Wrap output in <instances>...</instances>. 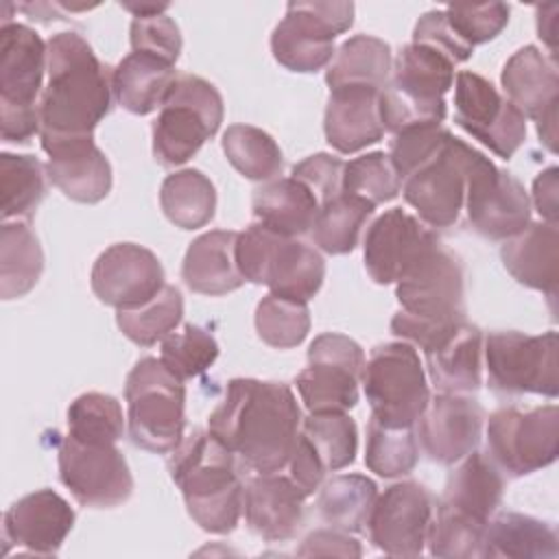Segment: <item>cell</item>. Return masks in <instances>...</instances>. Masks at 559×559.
Listing matches in <instances>:
<instances>
[{"label": "cell", "instance_id": "1", "mask_svg": "<svg viewBox=\"0 0 559 559\" xmlns=\"http://www.w3.org/2000/svg\"><path fill=\"white\" fill-rule=\"evenodd\" d=\"M301 411L288 384L253 378L227 382L207 430L258 474L280 472L297 443Z\"/></svg>", "mask_w": 559, "mask_h": 559}, {"label": "cell", "instance_id": "2", "mask_svg": "<svg viewBox=\"0 0 559 559\" xmlns=\"http://www.w3.org/2000/svg\"><path fill=\"white\" fill-rule=\"evenodd\" d=\"M48 85L39 100V140L46 153L94 140L96 124L109 114L114 70L72 31L48 39Z\"/></svg>", "mask_w": 559, "mask_h": 559}, {"label": "cell", "instance_id": "3", "mask_svg": "<svg viewBox=\"0 0 559 559\" xmlns=\"http://www.w3.org/2000/svg\"><path fill=\"white\" fill-rule=\"evenodd\" d=\"M402 306L391 332L424 354L439 347L465 323L463 264L441 242L426 249L395 282Z\"/></svg>", "mask_w": 559, "mask_h": 559}, {"label": "cell", "instance_id": "4", "mask_svg": "<svg viewBox=\"0 0 559 559\" xmlns=\"http://www.w3.org/2000/svg\"><path fill=\"white\" fill-rule=\"evenodd\" d=\"M168 472L188 515L207 533H231L242 513L245 487L229 452L210 430H192L170 452Z\"/></svg>", "mask_w": 559, "mask_h": 559}, {"label": "cell", "instance_id": "5", "mask_svg": "<svg viewBox=\"0 0 559 559\" xmlns=\"http://www.w3.org/2000/svg\"><path fill=\"white\" fill-rule=\"evenodd\" d=\"M454 83V63L421 44H406L393 66V76L380 90V118L384 131L400 133L411 127L441 124L445 92Z\"/></svg>", "mask_w": 559, "mask_h": 559}, {"label": "cell", "instance_id": "6", "mask_svg": "<svg viewBox=\"0 0 559 559\" xmlns=\"http://www.w3.org/2000/svg\"><path fill=\"white\" fill-rule=\"evenodd\" d=\"M48 44L26 24L0 26V133L4 142L24 144L39 133V103Z\"/></svg>", "mask_w": 559, "mask_h": 559}, {"label": "cell", "instance_id": "7", "mask_svg": "<svg viewBox=\"0 0 559 559\" xmlns=\"http://www.w3.org/2000/svg\"><path fill=\"white\" fill-rule=\"evenodd\" d=\"M234 255L245 282L264 284L275 295L306 304L319 293L325 277V262L314 247L275 234L260 223L238 234Z\"/></svg>", "mask_w": 559, "mask_h": 559}, {"label": "cell", "instance_id": "8", "mask_svg": "<svg viewBox=\"0 0 559 559\" xmlns=\"http://www.w3.org/2000/svg\"><path fill=\"white\" fill-rule=\"evenodd\" d=\"M131 441L155 454H170L183 439L186 386L162 358L135 362L124 382Z\"/></svg>", "mask_w": 559, "mask_h": 559}, {"label": "cell", "instance_id": "9", "mask_svg": "<svg viewBox=\"0 0 559 559\" xmlns=\"http://www.w3.org/2000/svg\"><path fill=\"white\" fill-rule=\"evenodd\" d=\"M223 122L218 90L194 74H177L153 122V155L162 166L188 162Z\"/></svg>", "mask_w": 559, "mask_h": 559}, {"label": "cell", "instance_id": "10", "mask_svg": "<svg viewBox=\"0 0 559 559\" xmlns=\"http://www.w3.org/2000/svg\"><path fill=\"white\" fill-rule=\"evenodd\" d=\"M362 386L371 417L384 426L413 428L430 400L419 354L406 341L373 347L362 369Z\"/></svg>", "mask_w": 559, "mask_h": 559}, {"label": "cell", "instance_id": "11", "mask_svg": "<svg viewBox=\"0 0 559 559\" xmlns=\"http://www.w3.org/2000/svg\"><path fill=\"white\" fill-rule=\"evenodd\" d=\"M354 24V2H288L273 28L271 52L290 72H317L334 57V39Z\"/></svg>", "mask_w": 559, "mask_h": 559}, {"label": "cell", "instance_id": "12", "mask_svg": "<svg viewBox=\"0 0 559 559\" xmlns=\"http://www.w3.org/2000/svg\"><path fill=\"white\" fill-rule=\"evenodd\" d=\"M489 386L504 395L539 393L557 397V332L524 334L498 330L485 338Z\"/></svg>", "mask_w": 559, "mask_h": 559}, {"label": "cell", "instance_id": "13", "mask_svg": "<svg viewBox=\"0 0 559 559\" xmlns=\"http://www.w3.org/2000/svg\"><path fill=\"white\" fill-rule=\"evenodd\" d=\"M489 459L511 476L548 467L559 454V408H498L487 424Z\"/></svg>", "mask_w": 559, "mask_h": 559}, {"label": "cell", "instance_id": "14", "mask_svg": "<svg viewBox=\"0 0 559 559\" xmlns=\"http://www.w3.org/2000/svg\"><path fill=\"white\" fill-rule=\"evenodd\" d=\"M362 347L338 332L319 334L308 347V367L295 384L310 413H347L358 402L362 380Z\"/></svg>", "mask_w": 559, "mask_h": 559}, {"label": "cell", "instance_id": "15", "mask_svg": "<svg viewBox=\"0 0 559 559\" xmlns=\"http://www.w3.org/2000/svg\"><path fill=\"white\" fill-rule=\"evenodd\" d=\"M476 153V148L450 133L443 146L404 179L402 194L426 225L450 227L459 221L465 205L467 173Z\"/></svg>", "mask_w": 559, "mask_h": 559}, {"label": "cell", "instance_id": "16", "mask_svg": "<svg viewBox=\"0 0 559 559\" xmlns=\"http://www.w3.org/2000/svg\"><path fill=\"white\" fill-rule=\"evenodd\" d=\"M454 120L502 159L513 157L526 140L522 111L509 98H502L491 81L469 70L456 74Z\"/></svg>", "mask_w": 559, "mask_h": 559}, {"label": "cell", "instance_id": "17", "mask_svg": "<svg viewBox=\"0 0 559 559\" xmlns=\"http://www.w3.org/2000/svg\"><path fill=\"white\" fill-rule=\"evenodd\" d=\"M59 478L76 502L111 509L129 500L133 476L116 443H83L70 435L59 443Z\"/></svg>", "mask_w": 559, "mask_h": 559}, {"label": "cell", "instance_id": "18", "mask_svg": "<svg viewBox=\"0 0 559 559\" xmlns=\"http://www.w3.org/2000/svg\"><path fill=\"white\" fill-rule=\"evenodd\" d=\"M465 210L474 231L489 240H507L531 223L524 186L483 153H476L467 173Z\"/></svg>", "mask_w": 559, "mask_h": 559}, {"label": "cell", "instance_id": "19", "mask_svg": "<svg viewBox=\"0 0 559 559\" xmlns=\"http://www.w3.org/2000/svg\"><path fill=\"white\" fill-rule=\"evenodd\" d=\"M435 504L430 491L404 480L384 489L369 513V539L376 548L393 557H419L432 524Z\"/></svg>", "mask_w": 559, "mask_h": 559}, {"label": "cell", "instance_id": "20", "mask_svg": "<svg viewBox=\"0 0 559 559\" xmlns=\"http://www.w3.org/2000/svg\"><path fill=\"white\" fill-rule=\"evenodd\" d=\"M500 81L509 100L522 111V116L537 122L542 144L555 153L559 105L557 61L546 57L537 46H524L507 59Z\"/></svg>", "mask_w": 559, "mask_h": 559}, {"label": "cell", "instance_id": "21", "mask_svg": "<svg viewBox=\"0 0 559 559\" xmlns=\"http://www.w3.org/2000/svg\"><path fill=\"white\" fill-rule=\"evenodd\" d=\"M94 295L116 310L138 308L164 288V269L157 255L135 242H118L105 249L92 266Z\"/></svg>", "mask_w": 559, "mask_h": 559}, {"label": "cell", "instance_id": "22", "mask_svg": "<svg viewBox=\"0 0 559 559\" xmlns=\"http://www.w3.org/2000/svg\"><path fill=\"white\" fill-rule=\"evenodd\" d=\"M483 406L459 393H439L419 415L417 439L424 454L439 465H454L476 450L483 435Z\"/></svg>", "mask_w": 559, "mask_h": 559}, {"label": "cell", "instance_id": "23", "mask_svg": "<svg viewBox=\"0 0 559 559\" xmlns=\"http://www.w3.org/2000/svg\"><path fill=\"white\" fill-rule=\"evenodd\" d=\"M439 238L402 207L386 210L367 229L365 269L376 284H395L400 275Z\"/></svg>", "mask_w": 559, "mask_h": 559}, {"label": "cell", "instance_id": "24", "mask_svg": "<svg viewBox=\"0 0 559 559\" xmlns=\"http://www.w3.org/2000/svg\"><path fill=\"white\" fill-rule=\"evenodd\" d=\"M72 526L74 509L66 498L52 489L33 491L4 513V550L15 544L35 555H57Z\"/></svg>", "mask_w": 559, "mask_h": 559}, {"label": "cell", "instance_id": "25", "mask_svg": "<svg viewBox=\"0 0 559 559\" xmlns=\"http://www.w3.org/2000/svg\"><path fill=\"white\" fill-rule=\"evenodd\" d=\"M306 493L282 474L269 472L247 480L242 509L249 528L266 542H284L304 524Z\"/></svg>", "mask_w": 559, "mask_h": 559}, {"label": "cell", "instance_id": "26", "mask_svg": "<svg viewBox=\"0 0 559 559\" xmlns=\"http://www.w3.org/2000/svg\"><path fill=\"white\" fill-rule=\"evenodd\" d=\"M325 140L338 153H356L384 135L380 118V90L347 85L330 90L323 116Z\"/></svg>", "mask_w": 559, "mask_h": 559}, {"label": "cell", "instance_id": "27", "mask_svg": "<svg viewBox=\"0 0 559 559\" xmlns=\"http://www.w3.org/2000/svg\"><path fill=\"white\" fill-rule=\"evenodd\" d=\"M502 491L504 480L496 463L487 454L474 450L463 456L459 467L448 476L437 509L487 526L502 500Z\"/></svg>", "mask_w": 559, "mask_h": 559}, {"label": "cell", "instance_id": "28", "mask_svg": "<svg viewBox=\"0 0 559 559\" xmlns=\"http://www.w3.org/2000/svg\"><path fill=\"white\" fill-rule=\"evenodd\" d=\"M500 258L504 269L520 284L542 290L550 301L559 284V234L552 223H528L522 231L507 238Z\"/></svg>", "mask_w": 559, "mask_h": 559}, {"label": "cell", "instance_id": "29", "mask_svg": "<svg viewBox=\"0 0 559 559\" xmlns=\"http://www.w3.org/2000/svg\"><path fill=\"white\" fill-rule=\"evenodd\" d=\"M236 238L238 231L212 229L190 242L181 266V280L190 290L216 297L245 284L234 255Z\"/></svg>", "mask_w": 559, "mask_h": 559}, {"label": "cell", "instance_id": "30", "mask_svg": "<svg viewBox=\"0 0 559 559\" xmlns=\"http://www.w3.org/2000/svg\"><path fill=\"white\" fill-rule=\"evenodd\" d=\"M48 179L72 201L98 203L111 190V166L94 140L72 142L48 153Z\"/></svg>", "mask_w": 559, "mask_h": 559}, {"label": "cell", "instance_id": "31", "mask_svg": "<svg viewBox=\"0 0 559 559\" xmlns=\"http://www.w3.org/2000/svg\"><path fill=\"white\" fill-rule=\"evenodd\" d=\"M428 376L441 393H472L483 384V332L467 321L426 352Z\"/></svg>", "mask_w": 559, "mask_h": 559}, {"label": "cell", "instance_id": "32", "mask_svg": "<svg viewBox=\"0 0 559 559\" xmlns=\"http://www.w3.org/2000/svg\"><path fill=\"white\" fill-rule=\"evenodd\" d=\"M251 207L260 225L295 238L312 229L321 205L308 186L295 177H280L255 190Z\"/></svg>", "mask_w": 559, "mask_h": 559}, {"label": "cell", "instance_id": "33", "mask_svg": "<svg viewBox=\"0 0 559 559\" xmlns=\"http://www.w3.org/2000/svg\"><path fill=\"white\" fill-rule=\"evenodd\" d=\"M175 79L173 63L146 52H129L114 68V96L127 111L146 116L162 107Z\"/></svg>", "mask_w": 559, "mask_h": 559}, {"label": "cell", "instance_id": "34", "mask_svg": "<svg viewBox=\"0 0 559 559\" xmlns=\"http://www.w3.org/2000/svg\"><path fill=\"white\" fill-rule=\"evenodd\" d=\"M559 537L550 522L524 513H500L487 522L483 557L557 559Z\"/></svg>", "mask_w": 559, "mask_h": 559}, {"label": "cell", "instance_id": "35", "mask_svg": "<svg viewBox=\"0 0 559 559\" xmlns=\"http://www.w3.org/2000/svg\"><path fill=\"white\" fill-rule=\"evenodd\" d=\"M391 46L373 35H354L334 52V61L325 70L330 90L362 85L382 90L391 79Z\"/></svg>", "mask_w": 559, "mask_h": 559}, {"label": "cell", "instance_id": "36", "mask_svg": "<svg viewBox=\"0 0 559 559\" xmlns=\"http://www.w3.org/2000/svg\"><path fill=\"white\" fill-rule=\"evenodd\" d=\"M44 271V251L24 221H4L0 229V295L17 299L33 290Z\"/></svg>", "mask_w": 559, "mask_h": 559}, {"label": "cell", "instance_id": "37", "mask_svg": "<svg viewBox=\"0 0 559 559\" xmlns=\"http://www.w3.org/2000/svg\"><path fill=\"white\" fill-rule=\"evenodd\" d=\"M159 205L175 227L199 229L214 218L216 190L201 170L183 168L162 181Z\"/></svg>", "mask_w": 559, "mask_h": 559}, {"label": "cell", "instance_id": "38", "mask_svg": "<svg viewBox=\"0 0 559 559\" xmlns=\"http://www.w3.org/2000/svg\"><path fill=\"white\" fill-rule=\"evenodd\" d=\"M378 487L362 474H341L328 480L319 493V515L334 528L360 533L369 520Z\"/></svg>", "mask_w": 559, "mask_h": 559}, {"label": "cell", "instance_id": "39", "mask_svg": "<svg viewBox=\"0 0 559 559\" xmlns=\"http://www.w3.org/2000/svg\"><path fill=\"white\" fill-rule=\"evenodd\" d=\"M371 212L373 205L341 190L336 197L321 203L319 207V214L310 229L314 245L332 255L354 251V247L358 245L360 229L365 221L371 216Z\"/></svg>", "mask_w": 559, "mask_h": 559}, {"label": "cell", "instance_id": "40", "mask_svg": "<svg viewBox=\"0 0 559 559\" xmlns=\"http://www.w3.org/2000/svg\"><path fill=\"white\" fill-rule=\"evenodd\" d=\"M229 164L251 181H273L284 166L277 142L251 124H231L221 140Z\"/></svg>", "mask_w": 559, "mask_h": 559}, {"label": "cell", "instance_id": "41", "mask_svg": "<svg viewBox=\"0 0 559 559\" xmlns=\"http://www.w3.org/2000/svg\"><path fill=\"white\" fill-rule=\"evenodd\" d=\"M183 297L177 286L164 284V288L138 308L116 310V323L120 332L135 345L151 347L164 341L181 323Z\"/></svg>", "mask_w": 559, "mask_h": 559}, {"label": "cell", "instance_id": "42", "mask_svg": "<svg viewBox=\"0 0 559 559\" xmlns=\"http://www.w3.org/2000/svg\"><path fill=\"white\" fill-rule=\"evenodd\" d=\"M46 168L33 155H0L2 218H28L46 194Z\"/></svg>", "mask_w": 559, "mask_h": 559}, {"label": "cell", "instance_id": "43", "mask_svg": "<svg viewBox=\"0 0 559 559\" xmlns=\"http://www.w3.org/2000/svg\"><path fill=\"white\" fill-rule=\"evenodd\" d=\"M419 459V445L413 428L384 426L378 419H369L365 465L382 478H395L408 474Z\"/></svg>", "mask_w": 559, "mask_h": 559}, {"label": "cell", "instance_id": "44", "mask_svg": "<svg viewBox=\"0 0 559 559\" xmlns=\"http://www.w3.org/2000/svg\"><path fill=\"white\" fill-rule=\"evenodd\" d=\"M124 432L122 406L105 393H83L68 406V435L83 443H116Z\"/></svg>", "mask_w": 559, "mask_h": 559}, {"label": "cell", "instance_id": "45", "mask_svg": "<svg viewBox=\"0 0 559 559\" xmlns=\"http://www.w3.org/2000/svg\"><path fill=\"white\" fill-rule=\"evenodd\" d=\"M255 330L258 336L275 349L295 347L310 330L308 304L269 293L255 308Z\"/></svg>", "mask_w": 559, "mask_h": 559}, {"label": "cell", "instance_id": "46", "mask_svg": "<svg viewBox=\"0 0 559 559\" xmlns=\"http://www.w3.org/2000/svg\"><path fill=\"white\" fill-rule=\"evenodd\" d=\"M304 435L321 456L325 469H343L356 459L358 430L345 413H310L304 419Z\"/></svg>", "mask_w": 559, "mask_h": 559}, {"label": "cell", "instance_id": "47", "mask_svg": "<svg viewBox=\"0 0 559 559\" xmlns=\"http://www.w3.org/2000/svg\"><path fill=\"white\" fill-rule=\"evenodd\" d=\"M400 188H402V179L395 173L389 155L382 151L354 157L343 168L341 190L345 194L367 201L373 207L395 199Z\"/></svg>", "mask_w": 559, "mask_h": 559}, {"label": "cell", "instance_id": "48", "mask_svg": "<svg viewBox=\"0 0 559 559\" xmlns=\"http://www.w3.org/2000/svg\"><path fill=\"white\" fill-rule=\"evenodd\" d=\"M159 358L181 380L197 378L218 358V343L205 328L188 323L162 341Z\"/></svg>", "mask_w": 559, "mask_h": 559}, {"label": "cell", "instance_id": "49", "mask_svg": "<svg viewBox=\"0 0 559 559\" xmlns=\"http://www.w3.org/2000/svg\"><path fill=\"white\" fill-rule=\"evenodd\" d=\"M485 528V524H476L437 509L426 544L430 546V555L435 557H483Z\"/></svg>", "mask_w": 559, "mask_h": 559}, {"label": "cell", "instance_id": "50", "mask_svg": "<svg viewBox=\"0 0 559 559\" xmlns=\"http://www.w3.org/2000/svg\"><path fill=\"white\" fill-rule=\"evenodd\" d=\"M443 11L454 33L472 48L498 37L509 22V7L504 2L450 4Z\"/></svg>", "mask_w": 559, "mask_h": 559}, {"label": "cell", "instance_id": "51", "mask_svg": "<svg viewBox=\"0 0 559 559\" xmlns=\"http://www.w3.org/2000/svg\"><path fill=\"white\" fill-rule=\"evenodd\" d=\"M448 138H450V131L441 124H421V127H411L400 133H393L389 159L395 173L400 175V179H406L426 159H430Z\"/></svg>", "mask_w": 559, "mask_h": 559}, {"label": "cell", "instance_id": "52", "mask_svg": "<svg viewBox=\"0 0 559 559\" xmlns=\"http://www.w3.org/2000/svg\"><path fill=\"white\" fill-rule=\"evenodd\" d=\"M133 52H146L175 66L181 52V33L173 17L166 13L151 17H133L131 22Z\"/></svg>", "mask_w": 559, "mask_h": 559}, {"label": "cell", "instance_id": "53", "mask_svg": "<svg viewBox=\"0 0 559 559\" xmlns=\"http://www.w3.org/2000/svg\"><path fill=\"white\" fill-rule=\"evenodd\" d=\"M413 41L437 50L439 55L450 59L454 66L467 61L472 57V52H474V48L469 44H465L454 33V28L450 26L443 9L441 11L439 9L428 11V13H424L417 20L415 31H413Z\"/></svg>", "mask_w": 559, "mask_h": 559}, {"label": "cell", "instance_id": "54", "mask_svg": "<svg viewBox=\"0 0 559 559\" xmlns=\"http://www.w3.org/2000/svg\"><path fill=\"white\" fill-rule=\"evenodd\" d=\"M343 168L345 162L330 153H314L304 162L293 166V175L297 181L310 188V192L319 199V205L330 201L341 192L343 186Z\"/></svg>", "mask_w": 559, "mask_h": 559}, {"label": "cell", "instance_id": "55", "mask_svg": "<svg viewBox=\"0 0 559 559\" xmlns=\"http://www.w3.org/2000/svg\"><path fill=\"white\" fill-rule=\"evenodd\" d=\"M288 465H290V478L293 483L306 493V496H312L321 483H323V476H325V465L321 461V456L317 454V450L312 448V443L308 441V437L301 432L297 437V443L290 452V459H288Z\"/></svg>", "mask_w": 559, "mask_h": 559}, {"label": "cell", "instance_id": "56", "mask_svg": "<svg viewBox=\"0 0 559 559\" xmlns=\"http://www.w3.org/2000/svg\"><path fill=\"white\" fill-rule=\"evenodd\" d=\"M301 557H360V544L341 528H321L310 533L297 548Z\"/></svg>", "mask_w": 559, "mask_h": 559}, {"label": "cell", "instance_id": "57", "mask_svg": "<svg viewBox=\"0 0 559 559\" xmlns=\"http://www.w3.org/2000/svg\"><path fill=\"white\" fill-rule=\"evenodd\" d=\"M557 166H548L533 181V201L546 223L557 225Z\"/></svg>", "mask_w": 559, "mask_h": 559}, {"label": "cell", "instance_id": "58", "mask_svg": "<svg viewBox=\"0 0 559 559\" xmlns=\"http://www.w3.org/2000/svg\"><path fill=\"white\" fill-rule=\"evenodd\" d=\"M537 33L550 50V59H557V4L537 7Z\"/></svg>", "mask_w": 559, "mask_h": 559}, {"label": "cell", "instance_id": "59", "mask_svg": "<svg viewBox=\"0 0 559 559\" xmlns=\"http://www.w3.org/2000/svg\"><path fill=\"white\" fill-rule=\"evenodd\" d=\"M120 7L133 13V17H151L166 13L168 2H120Z\"/></svg>", "mask_w": 559, "mask_h": 559}]
</instances>
